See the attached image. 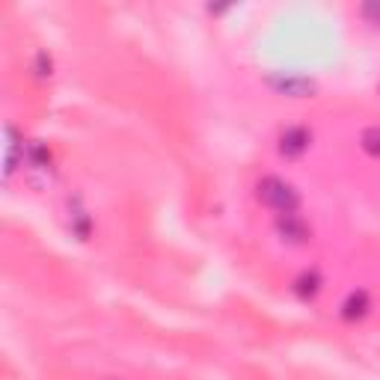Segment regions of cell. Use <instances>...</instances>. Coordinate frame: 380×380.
Here are the masks:
<instances>
[{
    "mask_svg": "<svg viewBox=\"0 0 380 380\" xmlns=\"http://www.w3.org/2000/svg\"><path fill=\"white\" fill-rule=\"evenodd\" d=\"M255 196H259L262 205L276 211V214H294V211L300 208V193L288 182L276 178V175L262 178L259 187H255Z\"/></svg>",
    "mask_w": 380,
    "mask_h": 380,
    "instance_id": "obj_1",
    "label": "cell"
},
{
    "mask_svg": "<svg viewBox=\"0 0 380 380\" xmlns=\"http://www.w3.org/2000/svg\"><path fill=\"white\" fill-rule=\"evenodd\" d=\"M276 232L283 235V241H288V244H306L309 241V226L303 223V217L297 214H279V220H276Z\"/></svg>",
    "mask_w": 380,
    "mask_h": 380,
    "instance_id": "obj_2",
    "label": "cell"
},
{
    "mask_svg": "<svg viewBox=\"0 0 380 380\" xmlns=\"http://www.w3.org/2000/svg\"><path fill=\"white\" fill-rule=\"evenodd\" d=\"M309 140H312V134L306 128H285L283 137H279V152L285 158H300L309 149Z\"/></svg>",
    "mask_w": 380,
    "mask_h": 380,
    "instance_id": "obj_3",
    "label": "cell"
},
{
    "mask_svg": "<svg viewBox=\"0 0 380 380\" xmlns=\"http://www.w3.org/2000/svg\"><path fill=\"white\" fill-rule=\"evenodd\" d=\"M271 86L276 89V93L283 95H292V98H306L315 93V84L309 81V77H292V74H279V77H271Z\"/></svg>",
    "mask_w": 380,
    "mask_h": 380,
    "instance_id": "obj_4",
    "label": "cell"
},
{
    "mask_svg": "<svg viewBox=\"0 0 380 380\" xmlns=\"http://www.w3.org/2000/svg\"><path fill=\"white\" fill-rule=\"evenodd\" d=\"M368 294L365 292H354L348 300H345V306H342V315H345V321H360V318H365V312H368Z\"/></svg>",
    "mask_w": 380,
    "mask_h": 380,
    "instance_id": "obj_5",
    "label": "cell"
},
{
    "mask_svg": "<svg viewBox=\"0 0 380 380\" xmlns=\"http://www.w3.org/2000/svg\"><path fill=\"white\" fill-rule=\"evenodd\" d=\"M24 158H27L30 166H36V170H48V166H51V152L45 149L42 143H36V140L24 146Z\"/></svg>",
    "mask_w": 380,
    "mask_h": 380,
    "instance_id": "obj_6",
    "label": "cell"
},
{
    "mask_svg": "<svg viewBox=\"0 0 380 380\" xmlns=\"http://www.w3.org/2000/svg\"><path fill=\"white\" fill-rule=\"evenodd\" d=\"M3 134H6V146H3L6 149V178H13L15 166H18V149H24V143H18L13 128H6Z\"/></svg>",
    "mask_w": 380,
    "mask_h": 380,
    "instance_id": "obj_7",
    "label": "cell"
},
{
    "mask_svg": "<svg viewBox=\"0 0 380 380\" xmlns=\"http://www.w3.org/2000/svg\"><path fill=\"white\" fill-rule=\"evenodd\" d=\"M363 149L365 155H372V158H380V125H372L363 131Z\"/></svg>",
    "mask_w": 380,
    "mask_h": 380,
    "instance_id": "obj_8",
    "label": "cell"
},
{
    "mask_svg": "<svg viewBox=\"0 0 380 380\" xmlns=\"http://www.w3.org/2000/svg\"><path fill=\"white\" fill-rule=\"evenodd\" d=\"M297 294L300 297H315L318 294V276L315 274H303L297 279Z\"/></svg>",
    "mask_w": 380,
    "mask_h": 380,
    "instance_id": "obj_9",
    "label": "cell"
},
{
    "mask_svg": "<svg viewBox=\"0 0 380 380\" xmlns=\"http://www.w3.org/2000/svg\"><path fill=\"white\" fill-rule=\"evenodd\" d=\"M51 69H54L51 57H48V54H45V51H39V54H36V74H39V77H48V74H51Z\"/></svg>",
    "mask_w": 380,
    "mask_h": 380,
    "instance_id": "obj_10",
    "label": "cell"
}]
</instances>
